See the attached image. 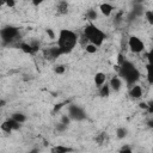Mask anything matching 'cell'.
<instances>
[{
  "label": "cell",
  "instance_id": "6da1fadb",
  "mask_svg": "<svg viewBox=\"0 0 153 153\" xmlns=\"http://www.w3.org/2000/svg\"><path fill=\"white\" fill-rule=\"evenodd\" d=\"M78 42V35L68 29H61L59 32V38H57V47L61 49L62 54H68L71 53L74 47L76 45Z\"/></svg>",
  "mask_w": 153,
  "mask_h": 153
},
{
  "label": "cell",
  "instance_id": "7a4b0ae2",
  "mask_svg": "<svg viewBox=\"0 0 153 153\" xmlns=\"http://www.w3.org/2000/svg\"><path fill=\"white\" fill-rule=\"evenodd\" d=\"M118 74L120 76L126 81V84L128 86H133L136 84V81L140 79V72L136 68V66L126 60L122 65H120V69H118Z\"/></svg>",
  "mask_w": 153,
  "mask_h": 153
},
{
  "label": "cell",
  "instance_id": "3957f363",
  "mask_svg": "<svg viewBox=\"0 0 153 153\" xmlns=\"http://www.w3.org/2000/svg\"><path fill=\"white\" fill-rule=\"evenodd\" d=\"M84 36L90 43H93L97 47H100L104 39L106 38V35L98 26H96L92 22H88V24L84 27Z\"/></svg>",
  "mask_w": 153,
  "mask_h": 153
},
{
  "label": "cell",
  "instance_id": "277c9868",
  "mask_svg": "<svg viewBox=\"0 0 153 153\" xmlns=\"http://www.w3.org/2000/svg\"><path fill=\"white\" fill-rule=\"evenodd\" d=\"M0 35H1L2 44H7V43L12 42V41L19 35V29L16 27V26L8 25V26H5V27L1 29Z\"/></svg>",
  "mask_w": 153,
  "mask_h": 153
},
{
  "label": "cell",
  "instance_id": "5b68a950",
  "mask_svg": "<svg viewBox=\"0 0 153 153\" xmlns=\"http://www.w3.org/2000/svg\"><path fill=\"white\" fill-rule=\"evenodd\" d=\"M68 116L73 121H82L86 118V114H85L84 109L75 104L68 105Z\"/></svg>",
  "mask_w": 153,
  "mask_h": 153
},
{
  "label": "cell",
  "instance_id": "8992f818",
  "mask_svg": "<svg viewBox=\"0 0 153 153\" xmlns=\"http://www.w3.org/2000/svg\"><path fill=\"white\" fill-rule=\"evenodd\" d=\"M128 47L135 54H139L145 50V44L141 41V38H139L137 36H130L128 38Z\"/></svg>",
  "mask_w": 153,
  "mask_h": 153
},
{
  "label": "cell",
  "instance_id": "52a82bcc",
  "mask_svg": "<svg viewBox=\"0 0 153 153\" xmlns=\"http://www.w3.org/2000/svg\"><path fill=\"white\" fill-rule=\"evenodd\" d=\"M60 55H62V51H61V49L57 45L56 47H51V48L44 50V56L47 59H50V60H54V59L59 57Z\"/></svg>",
  "mask_w": 153,
  "mask_h": 153
},
{
  "label": "cell",
  "instance_id": "ba28073f",
  "mask_svg": "<svg viewBox=\"0 0 153 153\" xmlns=\"http://www.w3.org/2000/svg\"><path fill=\"white\" fill-rule=\"evenodd\" d=\"M68 2L66 0H59L56 4V13L59 16H63L68 13Z\"/></svg>",
  "mask_w": 153,
  "mask_h": 153
},
{
  "label": "cell",
  "instance_id": "9c48e42d",
  "mask_svg": "<svg viewBox=\"0 0 153 153\" xmlns=\"http://www.w3.org/2000/svg\"><path fill=\"white\" fill-rule=\"evenodd\" d=\"M129 96L134 99H140L142 97V87L140 85H133L129 90Z\"/></svg>",
  "mask_w": 153,
  "mask_h": 153
},
{
  "label": "cell",
  "instance_id": "30bf717a",
  "mask_svg": "<svg viewBox=\"0 0 153 153\" xmlns=\"http://www.w3.org/2000/svg\"><path fill=\"white\" fill-rule=\"evenodd\" d=\"M99 10H100L102 14H104L105 17H109L114 11V6L111 4H109V2H103V4H100Z\"/></svg>",
  "mask_w": 153,
  "mask_h": 153
},
{
  "label": "cell",
  "instance_id": "8fae6325",
  "mask_svg": "<svg viewBox=\"0 0 153 153\" xmlns=\"http://www.w3.org/2000/svg\"><path fill=\"white\" fill-rule=\"evenodd\" d=\"M109 85H110V87L114 90V91H120L121 90V86H122V81H121V79L117 76V75H115V76H112L111 79H110V82H109Z\"/></svg>",
  "mask_w": 153,
  "mask_h": 153
},
{
  "label": "cell",
  "instance_id": "7c38bea8",
  "mask_svg": "<svg viewBox=\"0 0 153 153\" xmlns=\"http://www.w3.org/2000/svg\"><path fill=\"white\" fill-rule=\"evenodd\" d=\"M136 18L137 17H141L145 14V10H143V5L142 4H133V8H131V12Z\"/></svg>",
  "mask_w": 153,
  "mask_h": 153
},
{
  "label": "cell",
  "instance_id": "4fadbf2b",
  "mask_svg": "<svg viewBox=\"0 0 153 153\" xmlns=\"http://www.w3.org/2000/svg\"><path fill=\"white\" fill-rule=\"evenodd\" d=\"M105 80H106V76H105L104 73H102V72L96 73V75H94V84L98 87H100L102 85H104L105 84Z\"/></svg>",
  "mask_w": 153,
  "mask_h": 153
},
{
  "label": "cell",
  "instance_id": "5bb4252c",
  "mask_svg": "<svg viewBox=\"0 0 153 153\" xmlns=\"http://www.w3.org/2000/svg\"><path fill=\"white\" fill-rule=\"evenodd\" d=\"M19 48L22 49V51L23 53H25V54H35V51H33V48H32V45H31V43H26V42H22L20 44H19Z\"/></svg>",
  "mask_w": 153,
  "mask_h": 153
},
{
  "label": "cell",
  "instance_id": "9a60e30c",
  "mask_svg": "<svg viewBox=\"0 0 153 153\" xmlns=\"http://www.w3.org/2000/svg\"><path fill=\"white\" fill-rule=\"evenodd\" d=\"M110 90H111L110 85L109 84H104V85H102L99 87V94L102 97H109L110 96Z\"/></svg>",
  "mask_w": 153,
  "mask_h": 153
},
{
  "label": "cell",
  "instance_id": "2e32d148",
  "mask_svg": "<svg viewBox=\"0 0 153 153\" xmlns=\"http://www.w3.org/2000/svg\"><path fill=\"white\" fill-rule=\"evenodd\" d=\"M146 71H147V81L149 85H153V65L147 63Z\"/></svg>",
  "mask_w": 153,
  "mask_h": 153
},
{
  "label": "cell",
  "instance_id": "e0dca14e",
  "mask_svg": "<svg viewBox=\"0 0 153 153\" xmlns=\"http://www.w3.org/2000/svg\"><path fill=\"white\" fill-rule=\"evenodd\" d=\"M86 18H87L88 22H93V20H96V19L98 18V13H97V11H96L94 8H90V10H87V12H86Z\"/></svg>",
  "mask_w": 153,
  "mask_h": 153
},
{
  "label": "cell",
  "instance_id": "ac0fdd59",
  "mask_svg": "<svg viewBox=\"0 0 153 153\" xmlns=\"http://www.w3.org/2000/svg\"><path fill=\"white\" fill-rule=\"evenodd\" d=\"M73 148L71 147H65V146H56L54 148H51V152L54 153H67V152H72Z\"/></svg>",
  "mask_w": 153,
  "mask_h": 153
},
{
  "label": "cell",
  "instance_id": "d6986e66",
  "mask_svg": "<svg viewBox=\"0 0 153 153\" xmlns=\"http://www.w3.org/2000/svg\"><path fill=\"white\" fill-rule=\"evenodd\" d=\"M12 118H14L16 121H18L19 123H24L26 121V116L24 114H22V112H14V114H12Z\"/></svg>",
  "mask_w": 153,
  "mask_h": 153
},
{
  "label": "cell",
  "instance_id": "ffe728a7",
  "mask_svg": "<svg viewBox=\"0 0 153 153\" xmlns=\"http://www.w3.org/2000/svg\"><path fill=\"white\" fill-rule=\"evenodd\" d=\"M127 134H128V130L124 127H120V128L116 129V136L118 139H124L127 136Z\"/></svg>",
  "mask_w": 153,
  "mask_h": 153
},
{
  "label": "cell",
  "instance_id": "44dd1931",
  "mask_svg": "<svg viewBox=\"0 0 153 153\" xmlns=\"http://www.w3.org/2000/svg\"><path fill=\"white\" fill-rule=\"evenodd\" d=\"M85 50H86V53H88V54H94V53H97L98 47H97L96 44H93V43H88V44L85 45Z\"/></svg>",
  "mask_w": 153,
  "mask_h": 153
},
{
  "label": "cell",
  "instance_id": "7402d4cb",
  "mask_svg": "<svg viewBox=\"0 0 153 153\" xmlns=\"http://www.w3.org/2000/svg\"><path fill=\"white\" fill-rule=\"evenodd\" d=\"M8 121V123H10V126H11V128H12V130H19L20 129V123L18 122V121H16L14 118H8L7 120Z\"/></svg>",
  "mask_w": 153,
  "mask_h": 153
},
{
  "label": "cell",
  "instance_id": "603a6c76",
  "mask_svg": "<svg viewBox=\"0 0 153 153\" xmlns=\"http://www.w3.org/2000/svg\"><path fill=\"white\" fill-rule=\"evenodd\" d=\"M145 18H146V20H147L151 25H153V10L145 11Z\"/></svg>",
  "mask_w": 153,
  "mask_h": 153
},
{
  "label": "cell",
  "instance_id": "cb8c5ba5",
  "mask_svg": "<svg viewBox=\"0 0 153 153\" xmlns=\"http://www.w3.org/2000/svg\"><path fill=\"white\" fill-rule=\"evenodd\" d=\"M1 130H2L4 133H8V134L12 131V128H11L8 121H4V122H2V124H1Z\"/></svg>",
  "mask_w": 153,
  "mask_h": 153
},
{
  "label": "cell",
  "instance_id": "d4e9b609",
  "mask_svg": "<svg viewBox=\"0 0 153 153\" xmlns=\"http://www.w3.org/2000/svg\"><path fill=\"white\" fill-rule=\"evenodd\" d=\"M54 72L56 74H63L66 72V66L65 65H56L54 67Z\"/></svg>",
  "mask_w": 153,
  "mask_h": 153
},
{
  "label": "cell",
  "instance_id": "484cf974",
  "mask_svg": "<svg viewBox=\"0 0 153 153\" xmlns=\"http://www.w3.org/2000/svg\"><path fill=\"white\" fill-rule=\"evenodd\" d=\"M105 139H106V133H100V134L96 137V141H97L99 145H102V143H104Z\"/></svg>",
  "mask_w": 153,
  "mask_h": 153
},
{
  "label": "cell",
  "instance_id": "4316f807",
  "mask_svg": "<svg viewBox=\"0 0 153 153\" xmlns=\"http://www.w3.org/2000/svg\"><path fill=\"white\" fill-rule=\"evenodd\" d=\"M71 121H72V118H71L68 115H62V116H61V122H62V123H65V124L68 126V124L71 123Z\"/></svg>",
  "mask_w": 153,
  "mask_h": 153
},
{
  "label": "cell",
  "instance_id": "83f0119b",
  "mask_svg": "<svg viewBox=\"0 0 153 153\" xmlns=\"http://www.w3.org/2000/svg\"><path fill=\"white\" fill-rule=\"evenodd\" d=\"M66 129H67V124H65L62 122H60L59 124H56V130L57 131H65Z\"/></svg>",
  "mask_w": 153,
  "mask_h": 153
},
{
  "label": "cell",
  "instance_id": "f1b7e54d",
  "mask_svg": "<svg viewBox=\"0 0 153 153\" xmlns=\"http://www.w3.org/2000/svg\"><path fill=\"white\" fill-rule=\"evenodd\" d=\"M146 57H147V61H148V63H151V65H153V48L147 53V55H146Z\"/></svg>",
  "mask_w": 153,
  "mask_h": 153
},
{
  "label": "cell",
  "instance_id": "f546056e",
  "mask_svg": "<svg viewBox=\"0 0 153 153\" xmlns=\"http://www.w3.org/2000/svg\"><path fill=\"white\" fill-rule=\"evenodd\" d=\"M45 32H47V35L49 36V38H50V39H54V38H55V33H54L53 29H49V27H48V29L45 30Z\"/></svg>",
  "mask_w": 153,
  "mask_h": 153
},
{
  "label": "cell",
  "instance_id": "4dcf8cb0",
  "mask_svg": "<svg viewBox=\"0 0 153 153\" xmlns=\"http://www.w3.org/2000/svg\"><path fill=\"white\" fill-rule=\"evenodd\" d=\"M147 105H148V108H147V112L152 115V114H153V100L147 102Z\"/></svg>",
  "mask_w": 153,
  "mask_h": 153
},
{
  "label": "cell",
  "instance_id": "1f68e13d",
  "mask_svg": "<svg viewBox=\"0 0 153 153\" xmlns=\"http://www.w3.org/2000/svg\"><path fill=\"white\" fill-rule=\"evenodd\" d=\"M7 7H10V8H12V7H14L16 6V0H6V4H5Z\"/></svg>",
  "mask_w": 153,
  "mask_h": 153
},
{
  "label": "cell",
  "instance_id": "d6a6232c",
  "mask_svg": "<svg viewBox=\"0 0 153 153\" xmlns=\"http://www.w3.org/2000/svg\"><path fill=\"white\" fill-rule=\"evenodd\" d=\"M117 61H118V66H120V65H122V63L126 61V59H124L123 54H118V56H117Z\"/></svg>",
  "mask_w": 153,
  "mask_h": 153
},
{
  "label": "cell",
  "instance_id": "836d02e7",
  "mask_svg": "<svg viewBox=\"0 0 153 153\" xmlns=\"http://www.w3.org/2000/svg\"><path fill=\"white\" fill-rule=\"evenodd\" d=\"M63 104H66V102L65 103H59V104H56L55 106H54V112H56V111H59L62 106H63Z\"/></svg>",
  "mask_w": 153,
  "mask_h": 153
},
{
  "label": "cell",
  "instance_id": "e575fe53",
  "mask_svg": "<svg viewBox=\"0 0 153 153\" xmlns=\"http://www.w3.org/2000/svg\"><path fill=\"white\" fill-rule=\"evenodd\" d=\"M139 106H140V109H143V110H147V108H148V105H147L146 102H141V103L139 104Z\"/></svg>",
  "mask_w": 153,
  "mask_h": 153
},
{
  "label": "cell",
  "instance_id": "d590c367",
  "mask_svg": "<svg viewBox=\"0 0 153 153\" xmlns=\"http://www.w3.org/2000/svg\"><path fill=\"white\" fill-rule=\"evenodd\" d=\"M120 151H121V152H131V148H130L129 146H127V145H126V146H123Z\"/></svg>",
  "mask_w": 153,
  "mask_h": 153
},
{
  "label": "cell",
  "instance_id": "8d00e7d4",
  "mask_svg": "<svg viewBox=\"0 0 153 153\" xmlns=\"http://www.w3.org/2000/svg\"><path fill=\"white\" fill-rule=\"evenodd\" d=\"M32 1V4L35 5V6H38V5H41L42 2H44V0H31Z\"/></svg>",
  "mask_w": 153,
  "mask_h": 153
},
{
  "label": "cell",
  "instance_id": "74e56055",
  "mask_svg": "<svg viewBox=\"0 0 153 153\" xmlns=\"http://www.w3.org/2000/svg\"><path fill=\"white\" fill-rule=\"evenodd\" d=\"M147 124H148L149 128H153V118H151V120L147 122Z\"/></svg>",
  "mask_w": 153,
  "mask_h": 153
},
{
  "label": "cell",
  "instance_id": "f35d334b",
  "mask_svg": "<svg viewBox=\"0 0 153 153\" xmlns=\"http://www.w3.org/2000/svg\"><path fill=\"white\" fill-rule=\"evenodd\" d=\"M133 4H143V0H134Z\"/></svg>",
  "mask_w": 153,
  "mask_h": 153
},
{
  "label": "cell",
  "instance_id": "ab89813d",
  "mask_svg": "<svg viewBox=\"0 0 153 153\" xmlns=\"http://www.w3.org/2000/svg\"><path fill=\"white\" fill-rule=\"evenodd\" d=\"M0 106H5V100L4 99L0 100Z\"/></svg>",
  "mask_w": 153,
  "mask_h": 153
},
{
  "label": "cell",
  "instance_id": "60d3db41",
  "mask_svg": "<svg viewBox=\"0 0 153 153\" xmlns=\"http://www.w3.org/2000/svg\"><path fill=\"white\" fill-rule=\"evenodd\" d=\"M0 2H1V5H5L6 4V0H0Z\"/></svg>",
  "mask_w": 153,
  "mask_h": 153
},
{
  "label": "cell",
  "instance_id": "b9f144b4",
  "mask_svg": "<svg viewBox=\"0 0 153 153\" xmlns=\"http://www.w3.org/2000/svg\"><path fill=\"white\" fill-rule=\"evenodd\" d=\"M110 1H114V0H110Z\"/></svg>",
  "mask_w": 153,
  "mask_h": 153
}]
</instances>
